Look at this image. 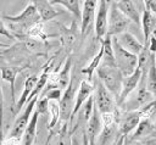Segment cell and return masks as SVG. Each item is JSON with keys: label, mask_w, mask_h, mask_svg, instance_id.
I'll list each match as a JSON object with an SVG mask.
<instances>
[{"label": "cell", "mask_w": 156, "mask_h": 145, "mask_svg": "<svg viewBox=\"0 0 156 145\" xmlns=\"http://www.w3.org/2000/svg\"><path fill=\"white\" fill-rule=\"evenodd\" d=\"M4 19H6L10 23V29L16 32L17 37H22L27 34V30L40 21V16L38 13V10L33 2L28 4L23 11L16 16H2Z\"/></svg>", "instance_id": "cell-1"}, {"label": "cell", "mask_w": 156, "mask_h": 145, "mask_svg": "<svg viewBox=\"0 0 156 145\" xmlns=\"http://www.w3.org/2000/svg\"><path fill=\"white\" fill-rule=\"evenodd\" d=\"M96 73H98V77L100 79V82L107 88V90L117 100L119 94H121L122 85H123V79H124V76L122 74V72L116 66L100 65L96 68Z\"/></svg>", "instance_id": "cell-2"}, {"label": "cell", "mask_w": 156, "mask_h": 145, "mask_svg": "<svg viewBox=\"0 0 156 145\" xmlns=\"http://www.w3.org/2000/svg\"><path fill=\"white\" fill-rule=\"evenodd\" d=\"M112 48L115 52V60H116V67L122 72L124 77L132 74L135 68L138 67V55L129 52L126 50L117 40V37H112Z\"/></svg>", "instance_id": "cell-3"}, {"label": "cell", "mask_w": 156, "mask_h": 145, "mask_svg": "<svg viewBox=\"0 0 156 145\" xmlns=\"http://www.w3.org/2000/svg\"><path fill=\"white\" fill-rule=\"evenodd\" d=\"M130 23V19L118 9L116 1H113L108 10V19H107V34L118 35L123 32H127V28Z\"/></svg>", "instance_id": "cell-4"}, {"label": "cell", "mask_w": 156, "mask_h": 145, "mask_svg": "<svg viewBox=\"0 0 156 145\" xmlns=\"http://www.w3.org/2000/svg\"><path fill=\"white\" fill-rule=\"evenodd\" d=\"M39 97H33L30 101H28L26 105H24V108L23 111L20 113V116L16 118L10 133H9V138L10 139H13V140H18L20 138H22L23 135V132L24 129L27 128L29 121H30V117L34 112V108H35V104L38 101Z\"/></svg>", "instance_id": "cell-5"}, {"label": "cell", "mask_w": 156, "mask_h": 145, "mask_svg": "<svg viewBox=\"0 0 156 145\" xmlns=\"http://www.w3.org/2000/svg\"><path fill=\"white\" fill-rule=\"evenodd\" d=\"M95 106L100 111V113H107V112H115L116 110V102L115 96L107 90V88L99 80L95 83Z\"/></svg>", "instance_id": "cell-6"}, {"label": "cell", "mask_w": 156, "mask_h": 145, "mask_svg": "<svg viewBox=\"0 0 156 145\" xmlns=\"http://www.w3.org/2000/svg\"><path fill=\"white\" fill-rule=\"evenodd\" d=\"M141 117H143L141 111H130V112H126L122 116L118 123V144L117 145H123L128 134L138 127L139 122L141 121Z\"/></svg>", "instance_id": "cell-7"}, {"label": "cell", "mask_w": 156, "mask_h": 145, "mask_svg": "<svg viewBox=\"0 0 156 145\" xmlns=\"http://www.w3.org/2000/svg\"><path fill=\"white\" fill-rule=\"evenodd\" d=\"M74 93H76L74 77L72 76L68 87L63 90L62 96H61V99L58 101V105H60V118L63 122H67L71 118V115H72V111H73V107H74V101H76Z\"/></svg>", "instance_id": "cell-8"}, {"label": "cell", "mask_w": 156, "mask_h": 145, "mask_svg": "<svg viewBox=\"0 0 156 145\" xmlns=\"http://www.w3.org/2000/svg\"><path fill=\"white\" fill-rule=\"evenodd\" d=\"M108 10V0H99L98 11L95 15V35L99 41H101L107 34Z\"/></svg>", "instance_id": "cell-9"}, {"label": "cell", "mask_w": 156, "mask_h": 145, "mask_svg": "<svg viewBox=\"0 0 156 145\" xmlns=\"http://www.w3.org/2000/svg\"><path fill=\"white\" fill-rule=\"evenodd\" d=\"M98 5H99V0H84L83 9H82V17H80V33H82V37L87 35L90 26L95 21Z\"/></svg>", "instance_id": "cell-10"}, {"label": "cell", "mask_w": 156, "mask_h": 145, "mask_svg": "<svg viewBox=\"0 0 156 145\" xmlns=\"http://www.w3.org/2000/svg\"><path fill=\"white\" fill-rule=\"evenodd\" d=\"M102 127H104V124H102L101 113L98 110V107L94 106L93 113H91L89 121L85 124V132H84L85 135H87V138H88L89 145H95L96 139H98V136H99Z\"/></svg>", "instance_id": "cell-11"}, {"label": "cell", "mask_w": 156, "mask_h": 145, "mask_svg": "<svg viewBox=\"0 0 156 145\" xmlns=\"http://www.w3.org/2000/svg\"><path fill=\"white\" fill-rule=\"evenodd\" d=\"M143 74H144V71H143L141 68L136 67V68H135V71H134L132 74H129V76L124 77V79H123V85H122V90H121V94H119L118 99L116 100L118 105H122V104L126 101L127 96H128L133 90H135V89H136L138 84H139V83H140V80H141Z\"/></svg>", "instance_id": "cell-12"}, {"label": "cell", "mask_w": 156, "mask_h": 145, "mask_svg": "<svg viewBox=\"0 0 156 145\" xmlns=\"http://www.w3.org/2000/svg\"><path fill=\"white\" fill-rule=\"evenodd\" d=\"M94 87L93 84L89 82V80H82L79 87H78V90H77V94H76V101H74V107H73V111H72V115H71V118H69V123L73 122L74 117L77 116L78 111L80 110V107L83 106V104L89 99V96H91V93L94 91Z\"/></svg>", "instance_id": "cell-13"}, {"label": "cell", "mask_w": 156, "mask_h": 145, "mask_svg": "<svg viewBox=\"0 0 156 145\" xmlns=\"http://www.w3.org/2000/svg\"><path fill=\"white\" fill-rule=\"evenodd\" d=\"M22 67H0V76L1 79L7 82L10 84V93H11V101H12V106L11 110H13L15 105H16V94H15V82H16V77L17 74L22 71Z\"/></svg>", "instance_id": "cell-14"}, {"label": "cell", "mask_w": 156, "mask_h": 145, "mask_svg": "<svg viewBox=\"0 0 156 145\" xmlns=\"http://www.w3.org/2000/svg\"><path fill=\"white\" fill-rule=\"evenodd\" d=\"M117 37V40H118V43L126 49V50H128L129 52H132V54H135V55H139L140 52H141V50L144 49V44H141L132 33H129V32H123V33H121V34H118V35H116Z\"/></svg>", "instance_id": "cell-15"}, {"label": "cell", "mask_w": 156, "mask_h": 145, "mask_svg": "<svg viewBox=\"0 0 156 145\" xmlns=\"http://www.w3.org/2000/svg\"><path fill=\"white\" fill-rule=\"evenodd\" d=\"M38 78H39V77H38L37 74H32V76H29V77L26 79L24 87H23V91H22V94H21L18 101L16 102V105H15L12 112H15V113L18 112V111L28 102V97H29V95L32 94V91H33V89H34V87H35V84H37V82H38Z\"/></svg>", "instance_id": "cell-16"}, {"label": "cell", "mask_w": 156, "mask_h": 145, "mask_svg": "<svg viewBox=\"0 0 156 145\" xmlns=\"http://www.w3.org/2000/svg\"><path fill=\"white\" fill-rule=\"evenodd\" d=\"M141 28H143V34H144V40L145 44L149 41L150 37L154 34V30L156 28V15L151 12L147 9L143 10V16H141ZM144 44V45H145Z\"/></svg>", "instance_id": "cell-17"}, {"label": "cell", "mask_w": 156, "mask_h": 145, "mask_svg": "<svg viewBox=\"0 0 156 145\" xmlns=\"http://www.w3.org/2000/svg\"><path fill=\"white\" fill-rule=\"evenodd\" d=\"M32 2L38 10L41 22H48L60 15V12L52 7V4L49 0H32Z\"/></svg>", "instance_id": "cell-18"}, {"label": "cell", "mask_w": 156, "mask_h": 145, "mask_svg": "<svg viewBox=\"0 0 156 145\" xmlns=\"http://www.w3.org/2000/svg\"><path fill=\"white\" fill-rule=\"evenodd\" d=\"M38 118H39V113L34 110L30 121L27 126V128L23 132L22 135V145H33L37 138V124H38Z\"/></svg>", "instance_id": "cell-19"}, {"label": "cell", "mask_w": 156, "mask_h": 145, "mask_svg": "<svg viewBox=\"0 0 156 145\" xmlns=\"http://www.w3.org/2000/svg\"><path fill=\"white\" fill-rule=\"evenodd\" d=\"M117 6L118 9L130 19L133 21L134 23L136 24H140L141 22V16H140V12L138 11V9L135 7L134 2L132 0H118L117 2Z\"/></svg>", "instance_id": "cell-20"}, {"label": "cell", "mask_w": 156, "mask_h": 145, "mask_svg": "<svg viewBox=\"0 0 156 145\" xmlns=\"http://www.w3.org/2000/svg\"><path fill=\"white\" fill-rule=\"evenodd\" d=\"M145 83L146 89L156 97V54L151 55L147 71L145 72Z\"/></svg>", "instance_id": "cell-21"}, {"label": "cell", "mask_w": 156, "mask_h": 145, "mask_svg": "<svg viewBox=\"0 0 156 145\" xmlns=\"http://www.w3.org/2000/svg\"><path fill=\"white\" fill-rule=\"evenodd\" d=\"M102 48H104V54H102V61L101 65H107V66H116V60H115V52L112 48V35L106 34L105 38L100 41Z\"/></svg>", "instance_id": "cell-22"}, {"label": "cell", "mask_w": 156, "mask_h": 145, "mask_svg": "<svg viewBox=\"0 0 156 145\" xmlns=\"http://www.w3.org/2000/svg\"><path fill=\"white\" fill-rule=\"evenodd\" d=\"M116 135V122L110 123V124H104L99 136H98V141L95 143V145H110Z\"/></svg>", "instance_id": "cell-23"}, {"label": "cell", "mask_w": 156, "mask_h": 145, "mask_svg": "<svg viewBox=\"0 0 156 145\" xmlns=\"http://www.w3.org/2000/svg\"><path fill=\"white\" fill-rule=\"evenodd\" d=\"M102 54H104V48L101 45L100 49H99V51H98V54L91 58L90 63L82 69V73L87 76V80H89V82L93 80V74H94V72L96 71V68L100 66V63L102 61Z\"/></svg>", "instance_id": "cell-24"}, {"label": "cell", "mask_w": 156, "mask_h": 145, "mask_svg": "<svg viewBox=\"0 0 156 145\" xmlns=\"http://www.w3.org/2000/svg\"><path fill=\"white\" fill-rule=\"evenodd\" d=\"M94 106H95V100H94V96L91 95V96H89V99L83 104V106H82L80 110L78 111L79 117H78V122H77V126H76V127H78V124L82 123V122H84V123L87 124V122L89 121V118H90V116H91V113H93ZM78 113H77V115H78Z\"/></svg>", "instance_id": "cell-25"}, {"label": "cell", "mask_w": 156, "mask_h": 145, "mask_svg": "<svg viewBox=\"0 0 156 145\" xmlns=\"http://www.w3.org/2000/svg\"><path fill=\"white\" fill-rule=\"evenodd\" d=\"M69 72H71V57L67 58L63 68L61 69L60 73H57V87L61 88L62 90H65L71 82L72 77L69 76Z\"/></svg>", "instance_id": "cell-26"}, {"label": "cell", "mask_w": 156, "mask_h": 145, "mask_svg": "<svg viewBox=\"0 0 156 145\" xmlns=\"http://www.w3.org/2000/svg\"><path fill=\"white\" fill-rule=\"evenodd\" d=\"M152 129H154V124L151 123V121H150L147 117H145V118H143V119L139 122L138 127L135 128V132H134L133 135H132V139L135 140V139H138V138L145 136V135L150 134V133L152 132Z\"/></svg>", "instance_id": "cell-27"}, {"label": "cell", "mask_w": 156, "mask_h": 145, "mask_svg": "<svg viewBox=\"0 0 156 145\" xmlns=\"http://www.w3.org/2000/svg\"><path fill=\"white\" fill-rule=\"evenodd\" d=\"M52 5L55 4H60L63 7H66L71 13L74 15V17L79 18L82 17V10L79 6V0H49Z\"/></svg>", "instance_id": "cell-28"}, {"label": "cell", "mask_w": 156, "mask_h": 145, "mask_svg": "<svg viewBox=\"0 0 156 145\" xmlns=\"http://www.w3.org/2000/svg\"><path fill=\"white\" fill-rule=\"evenodd\" d=\"M27 35L33 37V38H39V39H46V34L44 33L41 22H38V23H35L34 26H32V27L27 30Z\"/></svg>", "instance_id": "cell-29"}, {"label": "cell", "mask_w": 156, "mask_h": 145, "mask_svg": "<svg viewBox=\"0 0 156 145\" xmlns=\"http://www.w3.org/2000/svg\"><path fill=\"white\" fill-rule=\"evenodd\" d=\"M62 89L58 87H54V88H48L44 91V95L46 99H49L50 101H60L61 96H62Z\"/></svg>", "instance_id": "cell-30"}, {"label": "cell", "mask_w": 156, "mask_h": 145, "mask_svg": "<svg viewBox=\"0 0 156 145\" xmlns=\"http://www.w3.org/2000/svg\"><path fill=\"white\" fill-rule=\"evenodd\" d=\"M49 105H50V100L46 99L45 96H41V99H38L35 104V111L39 115H45L49 111Z\"/></svg>", "instance_id": "cell-31"}, {"label": "cell", "mask_w": 156, "mask_h": 145, "mask_svg": "<svg viewBox=\"0 0 156 145\" xmlns=\"http://www.w3.org/2000/svg\"><path fill=\"white\" fill-rule=\"evenodd\" d=\"M0 34L7 37V38H10V39H13V38H15V35L10 32V29L5 26V23H4L1 19H0Z\"/></svg>", "instance_id": "cell-32"}, {"label": "cell", "mask_w": 156, "mask_h": 145, "mask_svg": "<svg viewBox=\"0 0 156 145\" xmlns=\"http://www.w3.org/2000/svg\"><path fill=\"white\" fill-rule=\"evenodd\" d=\"M145 45L147 46V49H149V51H150L151 54H156V37H155L154 34L150 37L149 41H147Z\"/></svg>", "instance_id": "cell-33"}, {"label": "cell", "mask_w": 156, "mask_h": 145, "mask_svg": "<svg viewBox=\"0 0 156 145\" xmlns=\"http://www.w3.org/2000/svg\"><path fill=\"white\" fill-rule=\"evenodd\" d=\"M144 4H145V9L150 10L156 15V0H144Z\"/></svg>", "instance_id": "cell-34"}, {"label": "cell", "mask_w": 156, "mask_h": 145, "mask_svg": "<svg viewBox=\"0 0 156 145\" xmlns=\"http://www.w3.org/2000/svg\"><path fill=\"white\" fill-rule=\"evenodd\" d=\"M0 145H4V115H0Z\"/></svg>", "instance_id": "cell-35"}, {"label": "cell", "mask_w": 156, "mask_h": 145, "mask_svg": "<svg viewBox=\"0 0 156 145\" xmlns=\"http://www.w3.org/2000/svg\"><path fill=\"white\" fill-rule=\"evenodd\" d=\"M0 115H4V94L1 87V78H0Z\"/></svg>", "instance_id": "cell-36"}, {"label": "cell", "mask_w": 156, "mask_h": 145, "mask_svg": "<svg viewBox=\"0 0 156 145\" xmlns=\"http://www.w3.org/2000/svg\"><path fill=\"white\" fill-rule=\"evenodd\" d=\"M71 145H82V144L79 143L78 138H77L76 135H73V136L71 138Z\"/></svg>", "instance_id": "cell-37"}, {"label": "cell", "mask_w": 156, "mask_h": 145, "mask_svg": "<svg viewBox=\"0 0 156 145\" xmlns=\"http://www.w3.org/2000/svg\"><path fill=\"white\" fill-rule=\"evenodd\" d=\"M83 145H89V141H88V138H87L85 133H83Z\"/></svg>", "instance_id": "cell-38"}, {"label": "cell", "mask_w": 156, "mask_h": 145, "mask_svg": "<svg viewBox=\"0 0 156 145\" xmlns=\"http://www.w3.org/2000/svg\"><path fill=\"white\" fill-rule=\"evenodd\" d=\"M5 48H9V45H7V44H4V43L0 41V49H5Z\"/></svg>", "instance_id": "cell-39"}, {"label": "cell", "mask_w": 156, "mask_h": 145, "mask_svg": "<svg viewBox=\"0 0 156 145\" xmlns=\"http://www.w3.org/2000/svg\"><path fill=\"white\" fill-rule=\"evenodd\" d=\"M145 145H156V141H150V143H147Z\"/></svg>", "instance_id": "cell-40"}, {"label": "cell", "mask_w": 156, "mask_h": 145, "mask_svg": "<svg viewBox=\"0 0 156 145\" xmlns=\"http://www.w3.org/2000/svg\"><path fill=\"white\" fill-rule=\"evenodd\" d=\"M112 1H116V2H117V1H118V0H112Z\"/></svg>", "instance_id": "cell-41"}]
</instances>
